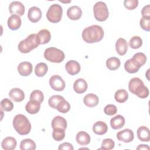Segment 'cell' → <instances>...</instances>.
<instances>
[{"mask_svg": "<svg viewBox=\"0 0 150 150\" xmlns=\"http://www.w3.org/2000/svg\"><path fill=\"white\" fill-rule=\"evenodd\" d=\"M114 98L117 102L122 103L127 100L128 98V94L125 90L120 89L115 93Z\"/></svg>", "mask_w": 150, "mask_h": 150, "instance_id": "cell-30", "label": "cell"}, {"mask_svg": "<svg viewBox=\"0 0 150 150\" xmlns=\"http://www.w3.org/2000/svg\"><path fill=\"white\" fill-rule=\"evenodd\" d=\"M93 132L97 135H103L105 134L108 131L107 125L103 121H97L93 126Z\"/></svg>", "mask_w": 150, "mask_h": 150, "instance_id": "cell-23", "label": "cell"}, {"mask_svg": "<svg viewBox=\"0 0 150 150\" xmlns=\"http://www.w3.org/2000/svg\"><path fill=\"white\" fill-rule=\"evenodd\" d=\"M63 99H64V97L60 95H54L49 98L48 103L50 107L54 109H56L58 104Z\"/></svg>", "mask_w": 150, "mask_h": 150, "instance_id": "cell-36", "label": "cell"}, {"mask_svg": "<svg viewBox=\"0 0 150 150\" xmlns=\"http://www.w3.org/2000/svg\"><path fill=\"white\" fill-rule=\"evenodd\" d=\"M67 15L71 20H78L82 15V11L79 6L73 5L68 8L67 11Z\"/></svg>", "mask_w": 150, "mask_h": 150, "instance_id": "cell-15", "label": "cell"}, {"mask_svg": "<svg viewBox=\"0 0 150 150\" xmlns=\"http://www.w3.org/2000/svg\"><path fill=\"white\" fill-rule=\"evenodd\" d=\"M30 100H36L40 103H42L44 100V96L43 93L39 90H33L30 95Z\"/></svg>", "mask_w": 150, "mask_h": 150, "instance_id": "cell-38", "label": "cell"}, {"mask_svg": "<svg viewBox=\"0 0 150 150\" xmlns=\"http://www.w3.org/2000/svg\"><path fill=\"white\" fill-rule=\"evenodd\" d=\"M37 35L39 40L40 45H44L47 43L50 40L51 35L50 32L47 29L40 30Z\"/></svg>", "mask_w": 150, "mask_h": 150, "instance_id": "cell-28", "label": "cell"}, {"mask_svg": "<svg viewBox=\"0 0 150 150\" xmlns=\"http://www.w3.org/2000/svg\"><path fill=\"white\" fill-rule=\"evenodd\" d=\"M8 26L12 30L18 29L21 26V18L17 15H11L7 21Z\"/></svg>", "mask_w": 150, "mask_h": 150, "instance_id": "cell-16", "label": "cell"}, {"mask_svg": "<svg viewBox=\"0 0 150 150\" xmlns=\"http://www.w3.org/2000/svg\"><path fill=\"white\" fill-rule=\"evenodd\" d=\"M129 91L141 98H145L149 95V90L143 81L138 77L131 79L128 83Z\"/></svg>", "mask_w": 150, "mask_h": 150, "instance_id": "cell-2", "label": "cell"}, {"mask_svg": "<svg viewBox=\"0 0 150 150\" xmlns=\"http://www.w3.org/2000/svg\"><path fill=\"white\" fill-rule=\"evenodd\" d=\"M141 28L147 32L150 30V16H142L139 21Z\"/></svg>", "mask_w": 150, "mask_h": 150, "instance_id": "cell-39", "label": "cell"}, {"mask_svg": "<svg viewBox=\"0 0 150 150\" xmlns=\"http://www.w3.org/2000/svg\"><path fill=\"white\" fill-rule=\"evenodd\" d=\"M40 104L36 100H30L25 105L26 111L30 114H35L39 112L40 108Z\"/></svg>", "mask_w": 150, "mask_h": 150, "instance_id": "cell-20", "label": "cell"}, {"mask_svg": "<svg viewBox=\"0 0 150 150\" xmlns=\"http://www.w3.org/2000/svg\"><path fill=\"white\" fill-rule=\"evenodd\" d=\"M137 149H149V147L148 145H144V144H141L139 145L137 148Z\"/></svg>", "mask_w": 150, "mask_h": 150, "instance_id": "cell-46", "label": "cell"}, {"mask_svg": "<svg viewBox=\"0 0 150 150\" xmlns=\"http://www.w3.org/2000/svg\"><path fill=\"white\" fill-rule=\"evenodd\" d=\"M150 6L146 5L143 7L141 10V14L142 16H150Z\"/></svg>", "mask_w": 150, "mask_h": 150, "instance_id": "cell-45", "label": "cell"}, {"mask_svg": "<svg viewBox=\"0 0 150 150\" xmlns=\"http://www.w3.org/2000/svg\"><path fill=\"white\" fill-rule=\"evenodd\" d=\"M13 108V103L8 98H5L1 101V109L4 111H11Z\"/></svg>", "mask_w": 150, "mask_h": 150, "instance_id": "cell-34", "label": "cell"}, {"mask_svg": "<svg viewBox=\"0 0 150 150\" xmlns=\"http://www.w3.org/2000/svg\"><path fill=\"white\" fill-rule=\"evenodd\" d=\"M138 139L143 142H149L150 140L149 129L145 126H141L137 129Z\"/></svg>", "mask_w": 150, "mask_h": 150, "instance_id": "cell-24", "label": "cell"}, {"mask_svg": "<svg viewBox=\"0 0 150 150\" xmlns=\"http://www.w3.org/2000/svg\"><path fill=\"white\" fill-rule=\"evenodd\" d=\"M141 67L139 63L132 57L127 60L124 64V69L129 73H137Z\"/></svg>", "mask_w": 150, "mask_h": 150, "instance_id": "cell-11", "label": "cell"}, {"mask_svg": "<svg viewBox=\"0 0 150 150\" xmlns=\"http://www.w3.org/2000/svg\"><path fill=\"white\" fill-rule=\"evenodd\" d=\"M117 138L120 141L128 143L133 141L134 135L133 131L128 128L119 131L117 134Z\"/></svg>", "mask_w": 150, "mask_h": 150, "instance_id": "cell-10", "label": "cell"}, {"mask_svg": "<svg viewBox=\"0 0 150 150\" xmlns=\"http://www.w3.org/2000/svg\"><path fill=\"white\" fill-rule=\"evenodd\" d=\"M133 59H134L136 61H137L139 64L142 66L146 61V57L145 56V54L142 52H138L135 53L133 57Z\"/></svg>", "mask_w": 150, "mask_h": 150, "instance_id": "cell-41", "label": "cell"}, {"mask_svg": "<svg viewBox=\"0 0 150 150\" xmlns=\"http://www.w3.org/2000/svg\"><path fill=\"white\" fill-rule=\"evenodd\" d=\"M142 40L138 36H132L129 41V46L134 49H137L139 48L142 46Z\"/></svg>", "mask_w": 150, "mask_h": 150, "instance_id": "cell-33", "label": "cell"}, {"mask_svg": "<svg viewBox=\"0 0 150 150\" xmlns=\"http://www.w3.org/2000/svg\"><path fill=\"white\" fill-rule=\"evenodd\" d=\"M52 127L54 128H62L66 129L67 128V121L64 118L61 116H56L52 121Z\"/></svg>", "mask_w": 150, "mask_h": 150, "instance_id": "cell-27", "label": "cell"}, {"mask_svg": "<svg viewBox=\"0 0 150 150\" xmlns=\"http://www.w3.org/2000/svg\"><path fill=\"white\" fill-rule=\"evenodd\" d=\"M58 149L59 150H62V149H64V150H73L74 149V148L72 145L71 144L69 143V142H63V144H60L58 148Z\"/></svg>", "mask_w": 150, "mask_h": 150, "instance_id": "cell-44", "label": "cell"}, {"mask_svg": "<svg viewBox=\"0 0 150 150\" xmlns=\"http://www.w3.org/2000/svg\"><path fill=\"white\" fill-rule=\"evenodd\" d=\"M36 146V143L31 139H23L20 144L21 150H35Z\"/></svg>", "mask_w": 150, "mask_h": 150, "instance_id": "cell-31", "label": "cell"}, {"mask_svg": "<svg viewBox=\"0 0 150 150\" xmlns=\"http://www.w3.org/2000/svg\"><path fill=\"white\" fill-rule=\"evenodd\" d=\"M16 143L15 138L12 137H8L2 140L1 146L5 150H13L16 148Z\"/></svg>", "mask_w": 150, "mask_h": 150, "instance_id": "cell-25", "label": "cell"}, {"mask_svg": "<svg viewBox=\"0 0 150 150\" xmlns=\"http://www.w3.org/2000/svg\"><path fill=\"white\" fill-rule=\"evenodd\" d=\"M13 127L21 135L28 134L31 130V124L27 117L23 114H17L13 119Z\"/></svg>", "mask_w": 150, "mask_h": 150, "instance_id": "cell-3", "label": "cell"}, {"mask_svg": "<svg viewBox=\"0 0 150 150\" xmlns=\"http://www.w3.org/2000/svg\"><path fill=\"white\" fill-rule=\"evenodd\" d=\"M88 87L87 83L83 79H78L74 82L73 84V89L78 94H82L84 93Z\"/></svg>", "mask_w": 150, "mask_h": 150, "instance_id": "cell-19", "label": "cell"}, {"mask_svg": "<svg viewBox=\"0 0 150 150\" xmlns=\"http://www.w3.org/2000/svg\"><path fill=\"white\" fill-rule=\"evenodd\" d=\"M48 67L45 63H39L37 64L35 68V73L38 77L44 76L47 72Z\"/></svg>", "mask_w": 150, "mask_h": 150, "instance_id": "cell-32", "label": "cell"}, {"mask_svg": "<svg viewBox=\"0 0 150 150\" xmlns=\"http://www.w3.org/2000/svg\"><path fill=\"white\" fill-rule=\"evenodd\" d=\"M40 45L38 35L32 33L25 39L21 40L18 46V49L22 53H27L38 47Z\"/></svg>", "mask_w": 150, "mask_h": 150, "instance_id": "cell-4", "label": "cell"}, {"mask_svg": "<svg viewBox=\"0 0 150 150\" xmlns=\"http://www.w3.org/2000/svg\"><path fill=\"white\" fill-rule=\"evenodd\" d=\"M49 84L55 91H63L65 88V82L59 75H53L49 79Z\"/></svg>", "mask_w": 150, "mask_h": 150, "instance_id": "cell-8", "label": "cell"}, {"mask_svg": "<svg viewBox=\"0 0 150 150\" xmlns=\"http://www.w3.org/2000/svg\"><path fill=\"white\" fill-rule=\"evenodd\" d=\"M104 112L108 115H113L117 112V108L115 105L108 104L104 108Z\"/></svg>", "mask_w": 150, "mask_h": 150, "instance_id": "cell-42", "label": "cell"}, {"mask_svg": "<svg viewBox=\"0 0 150 150\" xmlns=\"http://www.w3.org/2000/svg\"><path fill=\"white\" fill-rule=\"evenodd\" d=\"M83 102L86 106L88 107H93L98 104L99 98L97 95L93 93H89L84 96Z\"/></svg>", "mask_w": 150, "mask_h": 150, "instance_id": "cell-21", "label": "cell"}, {"mask_svg": "<svg viewBox=\"0 0 150 150\" xmlns=\"http://www.w3.org/2000/svg\"><path fill=\"white\" fill-rule=\"evenodd\" d=\"M95 19L100 22L105 21L108 17L109 12L105 3L102 1L97 2L93 7Z\"/></svg>", "mask_w": 150, "mask_h": 150, "instance_id": "cell-6", "label": "cell"}, {"mask_svg": "<svg viewBox=\"0 0 150 150\" xmlns=\"http://www.w3.org/2000/svg\"><path fill=\"white\" fill-rule=\"evenodd\" d=\"M18 71L22 76H28L31 74L33 66L29 62H22L18 66Z\"/></svg>", "mask_w": 150, "mask_h": 150, "instance_id": "cell-14", "label": "cell"}, {"mask_svg": "<svg viewBox=\"0 0 150 150\" xmlns=\"http://www.w3.org/2000/svg\"><path fill=\"white\" fill-rule=\"evenodd\" d=\"M65 69L69 74L74 76L80 72L81 67L80 64L77 61L71 60L66 63Z\"/></svg>", "mask_w": 150, "mask_h": 150, "instance_id": "cell-12", "label": "cell"}, {"mask_svg": "<svg viewBox=\"0 0 150 150\" xmlns=\"http://www.w3.org/2000/svg\"><path fill=\"white\" fill-rule=\"evenodd\" d=\"M56 109L62 113H66L70 109V104L64 99L62 100L57 105Z\"/></svg>", "mask_w": 150, "mask_h": 150, "instance_id": "cell-37", "label": "cell"}, {"mask_svg": "<svg viewBox=\"0 0 150 150\" xmlns=\"http://www.w3.org/2000/svg\"><path fill=\"white\" fill-rule=\"evenodd\" d=\"M8 95L9 98L15 102H21L25 98L24 92L19 88H12L9 92Z\"/></svg>", "mask_w": 150, "mask_h": 150, "instance_id": "cell-17", "label": "cell"}, {"mask_svg": "<svg viewBox=\"0 0 150 150\" xmlns=\"http://www.w3.org/2000/svg\"><path fill=\"white\" fill-rule=\"evenodd\" d=\"M103 29L99 25H94L84 28L82 32L83 39L88 43H96L104 37Z\"/></svg>", "mask_w": 150, "mask_h": 150, "instance_id": "cell-1", "label": "cell"}, {"mask_svg": "<svg viewBox=\"0 0 150 150\" xmlns=\"http://www.w3.org/2000/svg\"><path fill=\"white\" fill-rule=\"evenodd\" d=\"M76 140L77 142L80 145H88L91 141L90 136L88 133L85 131L79 132L76 137Z\"/></svg>", "mask_w": 150, "mask_h": 150, "instance_id": "cell-26", "label": "cell"}, {"mask_svg": "<svg viewBox=\"0 0 150 150\" xmlns=\"http://www.w3.org/2000/svg\"><path fill=\"white\" fill-rule=\"evenodd\" d=\"M9 11L12 15H17L20 16L25 13V8L22 2L13 1L9 6Z\"/></svg>", "mask_w": 150, "mask_h": 150, "instance_id": "cell-9", "label": "cell"}, {"mask_svg": "<svg viewBox=\"0 0 150 150\" xmlns=\"http://www.w3.org/2000/svg\"><path fill=\"white\" fill-rule=\"evenodd\" d=\"M53 138L57 141H60L64 138L65 129L62 128H54L52 132Z\"/></svg>", "mask_w": 150, "mask_h": 150, "instance_id": "cell-35", "label": "cell"}, {"mask_svg": "<svg viewBox=\"0 0 150 150\" xmlns=\"http://www.w3.org/2000/svg\"><path fill=\"white\" fill-rule=\"evenodd\" d=\"M125 124V118L121 115H117L110 120V125L112 129H118L123 127Z\"/></svg>", "mask_w": 150, "mask_h": 150, "instance_id": "cell-22", "label": "cell"}, {"mask_svg": "<svg viewBox=\"0 0 150 150\" xmlns=\"http://www.w3.org/2000/svg\"><path fill=\"white\" fill-rule=\"evenodd\" d=\"M128 43L122 38H119L115 43L116 51L120 56H123L126 54L128 50Z\"/></svg>", "mask_w": 150, "mask_h": 150, "instance_id": "cell-18", "label": "cell"}, {"mask_svg": "<svg viewBox=\"0 0 150 150\" xmlns=\"http://www.w3.org/2000/svg\"><path fill=\"white\" fill-rule=\"evenodd\" d=\"M28 18L30 21L36 23L42 18V11L37 6H32L29 8L28 12Z\"/></svg>", "mask_w": 150, "mask_h": 150, "instance_id": "cell-13", "label": "cell"}, {"mask_svg": "<svg viewBox=\"0 0 150 150\" xmlns=\"http://www.w3.org/2000/svg\"><path fill=\"white\" fill-rule=\"evenodd\" d=\"M44 57L50 62L59 63L63 61L65 56L62 50L54 47H50L45 50Z\"/></svg>", "mask_w": 150, "mask_h": 150, "instance_id": "cell-5", "label": "cell"}, {"mask_svg": "<svg viewBox=\"0 0 150 150\" xmlns=\"http://www.w3.org/2000/svg\"><path fill=\"white\" fill-rule=\"evenodd\" d=\"M121 62L116 57H111L106 61V66L110 70H115L120 66Z\"/></svg>", "mask_w": 150, "mask_h": 150, "instance_id": "cell-29", "label": "cell"}, {"mask_svg": "<svg viewBox=\"0 0 150 150\" xmlns=\"http://www.w3.org/2000/svg\"><path fill=\"white\" fill-rule=\"evenodd\" d=\"M63 14L62 7L57 4H52L46 12V17L52 23H57L60 21Z\"/></svg>", "mask_w": 150, "mask_h": 150, "instance_id": "cell-7", "label": "cell"}, {"mask_svg": "<svg viewBox=\"0 0 150 150\" xmlns=\"http://www.w3.org/2000/svg\"><path fill=\"white\" fill-rule=\"evenodd\" d=\"M115 143L114 141L111 138H105L103 139L101 143V148L100 149L110 150L114 148Z\"/></svg>", "mask_w": 150, "mask_h": 150, "instance_id": "cell-40", "label": "cell"}, {"mask_svg": "<svg viewBox=\"0 0 150 150\" xmlns=\"http://www.w3.org/2000/svg\"><path fill=\"white\" fill-rule=\"evenodd\" d=\"M138 0H125L124 1V6L129 9L133 10L138 6Z\"/></svg>", "mask_w": 150, "mask_h": 150, "instance_id": "cell-43", "label": "cell"}]
</instances>
